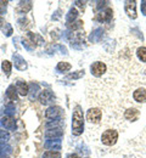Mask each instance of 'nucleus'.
Segmentation results:
<instances>
[{"instance_id": "cd10ccee", "label": "nucleus", "mask_w": 146, "mask_h": 158, "mask_svg": "<svg viewBox=\"0 0 146 158\" xmlns=\"http://www.w3.org/2000/svg\"><path fill=\"white\" fill-rule=\"evenodd\" d=\"M74 4H77V6H79L81 9H83V10H84V6H85V2H83V1H76Z\"/></svg>"}, {"instance_id": "f3484780", "label": "nucleus", "mask_w": 146, "mask_h": 158, "mask_svg": "<svg viewBox=\"0 0 146 158\" xmlns=\"http://www.w3.org/2000/svg\"><path fill=\"white\" fill-rule=\"evenodd\" d=\"M77 17H78V11H77L76 9H71L69 12H68L67 16H66L67 23H72V22H74V20H76Z\"/></svg>"}, {"instance_id": "b1692460", "label": "nucleus", "mask_w": 146, "mask_h": 158, "mask_svg": "<svg viewBox=\"0 0 146 158\" xmlns=\"http://www.w3.org/2000/svg\"><path fill=\"white\" fill-rule=\"evenodd\" d=\"M102 29H96L93 34H91V37H90V39H91V41H96V40L99 39V38H101L102 37Z\"/></svg>"}, {"instance_id": "6e6552de", "label": "nucleus", "mask_w": 146, "mask_h": 158, "mask_svg": "<svg viewBox=\"0 0 146 158\" xmlns=\"http://www.w3.org/2000/svg\"><path fill=\"white\" fill-rule=\"evenodd\" d=\"M54 99H55V96L50 90H44L39 95V101L42 102L43 105H49L50 102H52Z\"/></svg>"}, {"instance_id": "a211bd4d", "label": "nucleus", "mask_w": 146, "mask_h": 158, "mask_svg": "<svg viewBox=\"0 0 146 158\" xmlns=\"http://www.w3.org/2000/svg\"><path fill=\"white\" fill-rule=\"evenodd\" d=\"M84 37H85V35H84L83 33H81V32H79V33H77V32H76V33H72L69 38H71L72 44H73V43H83Z\"/></svg>"}, {"instance_id": "20e7f679", "label": "nucleus", "mask_w": 146, "mask_h": 158, "mask_svg": "<svg viewBox=\"0 0 146 158\" xmlns=\"http://www.w3.org/2000/svg\"><path fill=\"white\" fill-rule=\"evenodd\" d=\"M106 64L101 61H96L94 62L91 66H90V71H91V74H94L95 77H101L102 74H105L106 72Z\"/></svg>"}, {"instance_id": "39448f33", "label": "nucleus", "mask_w": 146, "mask_h": 158, "mask_svg": "<svg viewBox=\"0 0 146 158\" xmlns=\"http://www.w3.org/2000/svg\"><path fill=\"white\" fill-rule=\"evenodd\" d=\"M112 16H113L112 9L107 7V9H105L104 11L99 12V14L95 16V21H98V22H100V23H102V22H110L111 19H112Z\"/></svg>"}, {"instance_id": "f8f14e48", "label": "nucleus", "mask_w": 146, "mask_h": 158, "mask_svg": "<svg viewBox=\"0 0 146 158\" xmlns=\"http://www.w3.org/2000/svg\"><path fill=\"white\" fill-rule=\"evenodd\" d=\"M16 89H17V93H19L21 96H26V95H28L29 89H28V84H27L26 81L20 80V81L16 84Z\"/></svg>"}, {"instance_id": "dca6fc26", "label": "nucleus", "mask_w": 146, "mask_h": 158, "mask_svg": "<svg viewBox=\"0 0 146 158\" xmlns=\"http://www.w3.org/2000/svg\"><path fill=\"white\" fill-rule=\"evenodd\" d=\"M31 9H32V1H26V2H20L19 7H17V11L21 12V14H26Z\"/></svg>"}, {"instance_id": "ddd939ff", "label": "nucleus", "mask_w": 146, "mask_h": 158, "mask_svg": "<svg viewBox=\"0 0 146 158\" xmlns=\"http://www.w3.org/2000/svg\"><path fill=\"white\" fill-rule=\"evenodd\" d=\"M1 124L6 128V129H14L16 125V120L12 118L11 116H6L1 119Z\"/></svg>"}, {"instance_id": "4be33fe9", "label": "nucleus", "mask_w": 146, "mask_h": 158, "mask_svg": "<svg viewBox=\"0 0 146 158\" xmlns=\"http://www.w3.org/2000/svg\"><path fill=\"white\" fill-rule=\"evenodd\" d=\"M43 158H61V153L57 151H46L43 155Z\"/></svg>"}, {"instance_id": "f03ea898", "label": "nucleus", "mask_w": 146, "mask_h": 158, "mask_svg": "<svg viewBox=\"0 0 146 158\" xmlns=\"http://www.w3.org/2000/svg\"><path fill=\"white\" fill-rule=\"evenodd\" d=\"M117 139H118V133L113 129H108L102 133L101 135V141L102 143L106 145V146H112L117 142Z\"/></svg>"}, {"instance_id": "4468645a", "label": "nucleus", "mask_w": 146, "mask_h": 158, "mask_svg": "<svg viewBox=\"0 0 146 158\" xmlns=\"http://www.w3.org/2000/svg\"><path fill=\"white\" fill-rule=\"evenodd\" d=\"M62 134H63V131L60 128L50 129V130H48V131L45 133L46 138H60V136H62Z\"/></svg>"}, {"instance_id": "a878e982", "label": "nucleus", "mask_w": 146, "mask_h": 158, "mask_svg": "<svg viewBox=\"0 0 146 158\" xmlns=\"http://www.w3.org/2000/svg\"><path fill=\"white\" fill-rule=\"evenodd\" d=\"M6 5H7V1H0V15L5 14V11H6Z\"/></svg>"}, {"instance_id": "bb28decb", "label": "nucleus", "mask_w": 146, "mask_h": 158, "mask_svg": "<svg viewBox=\"0 0 146 158\" xmlns=\"http://www.w3.org/2000/svg\"><path fill=\"white\" fill-rule=\"evenodd\" d=\"M7 139H9V134H7L5 130H0V140L5 141V140H7Z\"/></svg>"}, {"instance_id": "c85d7f7f", "label": "nucleus", "mask_w": 146, "mask_h": 158, "mask_svg": "<svg viewBox=\"0 0 146 158\" xmlns=\"http://www.w3.org/2000/svg\"><path fill=\"white\" fill-rule=\"evenodd\" d=\"M141 9H143L144 15H146V1H143V2H141Z\"/></svg>"}, {"instance_id": "9b49d317", "label": "nucleus", "mask_w": 146, "mask_h": 158, "mask_svg": "<svg viewBox=\"0 0 146 158\" xmlns=\"http://www.w3.org/2000/svg\"><path fill=\"white\" fill-rule=\"evenodd\" d=\"M133 98L136 102H140V103H144L146 102V90L145 89H136L133 94Z\"/></svg>"}, {"instance_id": "2eb2a0df", "label": "nucleus", "mask_w": 146, "mask_h": 158, "mask_svg": "<svg viewBox=\"0 0 146 158\" xmlns=\"http://www.w3.org/2000/svg\"><path fill=\"white\" fill-rule=\"evenodd\" d=\"M6 95H7V98L11 100V101H16L17 100V89L15 88V85H10L7 88Z\"/></svg>"}, {"instance_id": "aec40b11", "label": "nucleus", "mask_w": 146, "mask_h": 158, "mask_svg": "<svg viewBox=\"0 0 146 158\" xmlns=\"http://www.w3.org/2000/svg\"><path fill=\"white\" fill-rule=\"evenodd\" d=\"M71 68H72V66L68 62H59V64L56 67V69L59 72H68Z\"/></svg>"}, {"instance_id": "5701e85b", "label": "nucleus", "mask_w": 146, "mask_h": 158, "mask_svg": "<svg viewBox=\"0 0 146 158\" xmlns=\"http://www.w3.org/2000/svg\"><path fill=\"white\" fill-rule=\"evenodd\" d=\"M136 55H138V57L143 62H145L146 63V48H139L138 50H136Z\"/></svg>"}, {"instance_id": "7ed1b4c3", "label": "nucleus", "mask_w": 146, "mask_h": 158, "mask_svg": "<svg viewBox=\"0 0 146 158\" xmlns=\"http://www.w3.org/2000/svg\"><path fill=\"white\" fill-rule=\"evenodd\" d=\"M101 117H102V112L101 110L99 108H90L86 113V119L89 123H93V124H98L100 123L101 120Z\"/></svg>"}, {"instance_id": "c756f323", "label": "nucleus", "mask_w": 146, "mask_h": 158, "mask_svg": "<svg viewBox=\"0 0 146 158\" xmlns=\"http://www.w3.org/2000/svg\"><path fill=\"white\" fill-rule=\"evenodd\" d=\"M66 158H79V156L77 153H71V155H68Z\"/></svg>"}, {"instance_id": "423d86ee", "label": "nucleus", "mask_w": 146, "mask_h": 158, "mask_svg": "<svg viewBox=\"0 0 146 158\" xmlns=\"http://www.w3.org/2000/svg\"><path fill=\"white\" fill-rule=\"evenodd\" d=\"M62 116V110L60 107H50L48 108V111L45 112V117L48 119H54V120H57V119L61 118Z\"/></svg>"}, {"instance_id": "393cba45", "label": "nucleus", "mask_w": 146, "mask_h": 158, "mask_svg": "<svg viewBox=\"0 0 146 158\" xmlns=\"http://www.w3.org/2000/svg\"><path fill=\"white\" fill-rule=\"evenodd\" d=\"M82 76H84V71H78L77 73H72V74H69L67 78L68 79H78V78H81Z\"/></svg>"}, {"instance_id": "1a4fd4ad", "label": "nucleus", "mask_w": 146, "mask_h": 158, "mask_svg": "<svg viewBox=\"0 0 146 158\" xmlns=\"http://www.w3.org/2000/svg\"><path fill=\"white\" fill-rule=\"evenodd\" d=\"M140 117V112H139V110H136V108H129V110H127L124 112V118L127 120H130V122H135V120H138Z\"/></svg>"}, {"instance_id": "412c9836", "label": "nucleus", "mask_w": 146, "mask_h": 158, "mask_svg": "<svg viewBox=\"0 0 146 158\" xmlns=\"http://www.w3.org/2000/svg\"><path fill=\"white\" fill-rule=\"evenodd\" d=\"M67 26H68V28L69 29H72V31H77V29H81L82 27H83V21H74V22H72V23H67Z\"/></svg>"}, {"instance_id": "f257e3e1", "label": "nucleus", "mask_w": 146, "mask_h": 158, "mask_svg": "<svg viewBox=\"0 0 146 158\" xmlns=\"http://www.w3.org/2000/svg\"><path fill=\"white\" fill-rule=\"evenodd\" d=\"M84 128V117L83 111L81 108V106H76L74 111H73V117H72V133L73 135L78 136L83 133Z\"/></svg>"}, {"instance_id": "7c9ffc66", "label": "nucleus", "mask_w": 146, "mask_h": 158, "mask_svg": "<svg viewBox=\"0 0 146 158\" xmlns=\"http://www.w3.org/2000/svg\"><path fill=\"white\" fill-rule=\"evenodd\" d=\"M4 23H6V22H4V20H2V17L0 16V28H1V26H2Z\"/></svg>"}, {"instance_id": "0eeeda50", "label": "nucleus", "mask_w": 146, "mask_h": 158, "mask_svg": "<svg viewBox=\"0 0 146 158\" xmlns=\"http://www.w3.org/2000/svg\"><path fill=\"white\" fill-rule=\"evenodd\" d=\"M135 7H136V2L135 1H127L124 5V10L125 12H127V15L130 17V19H136V10H135Z\"/></svg>"}, {"instance_id": "2f4dec72", "label": "nucleus", "mask_w": 146, "mask_h": 158, "mask_svg": "<svg viewBox=\"0 0 146 158\" xmlns=\"http://www.w3.org/2000/svg\"><path fill=\"white\" fill-rule=\"evenodd\" d=\"M0 158H9L7 156H5V155H0Z\"/></svg>"}, {"instance_id": "9d476101", "label": "nucleus", "mask_w": 146, "mask_h": 158, "mask_svg": "<svg viewBox=\"0 0 146 158\" xmlns=\"http://www.w3.org/2000/svg\"><path fill=\"white\" fill-rule=\"evenodd\" d=\"M12 59H14V62H15V67H16L17 69L23 71V69H26V68H27V63H26L24 59L21 57L19 54H14Z\"/></svg>"}, {"instance_id": "6ab92c4d", "label": "nucleus", "mask_w": 146, "mask_h": 158, "mask_svg": "<svg viewBox=\"0 0 146 158\" xmlns=\"http://www.w3.org/2000/svg\"><path fill=\"white\" fill-rule=\"evenodd\" d=\"M11 67H12V64H11L10 61H2L1 68H2V72L6 74V77L10 76V73H11Z\"/></svg>"}]
</instances>
